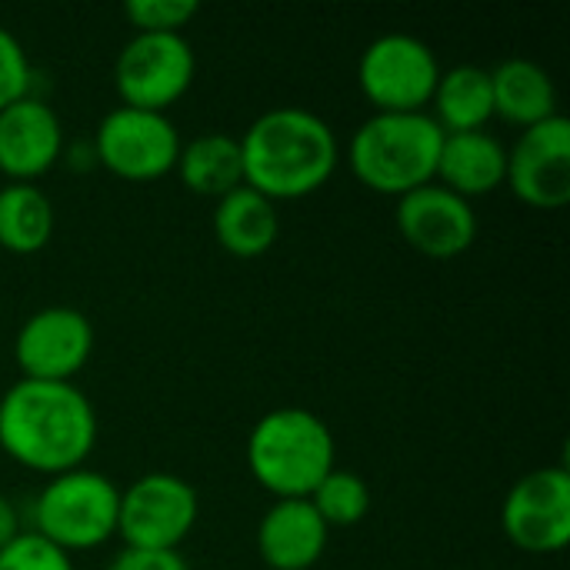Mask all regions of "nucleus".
Here are the masks:
<instances>
[{"mask_svg": "<svg viewBox=\"0 0 570 570\" xmlns=\"http://www.w3.org/2000/svg\"><path fill=\"white\" fill-rule=\"evenodd\" d=\"M63 154V127L53 107L37 97H20L0 110V174L10 184H33Z\"/></svg>", "mask_w": 570, "mask_h": 570, "instance_id": "nucleus-14", "label": "nucleus"}, {"mask_svg": "<svg viewBox=\"0 0 570 570\" xmlns=\"http://www.w3.org/2000/svg\"><path fill=\"white\" fill-rule=\"evenodd\" d=\"M197 73V57L184 33H134L114 63V87L124 107L164 114Z\"/></svg>", "mask_w": 570, "mask_h": 570, "instance_id": "nucleus-7", "label": "nucleus"}, {"mask_svg": "<svg viewBox=\"0 0 570 570\" xmlns=\"http://www.w3.org/2000/svg\"><path fill=\"white\" fill-rule=\"evenodd\" d=\"M331 528L311 508L307 498L274 501L261 518L257 551L271 570H311L327 551Z\"/></svg>", "mask_w": 570, "mask_h": 570, "instance_id": "nucleus-15", "label": "nucleus"}, {"mask_svg": "<svg viewBox=\"0 0 570 570\" xmlns=\"http://www.w3.org/2000/svg\"><path fill=\"white\" fill-rule=\"evenodd\" d=\"M194 0H127L124 13L137 33H180L197 17Z\"/></svg>", "mask_w": 570, "mask_h": 570, "instance_id": "nucleus-23", "label": "nucleus"}, {"mask_svg": "<svg viewBox=\"0 0 570 570\" xmlns=\"http://www.w3.org/2000/svg\"><path fill=\"white\" fill-rule=\"evenodd\" d=\"M94 354V327L77 307H43L30 314L13 341V361L23 381L73 384Z\"/></svg>", "mask_w": 570, "mask_h": 570, "instance_id": "nucleus-11", "label": "nucleus"}, {"mask_svg": "<svg viewBox=\"0 0 570 570\" xmlns=\"http://www.w3.org/2000/svg\"><path fill=\"white\" fill-rule=\"evenodd\" d=\"M53 234V207L37 184L0 187V247L10 254H37Z\"/></svg>", "mask_w": 570, "mask_h": 570, "instance_id": "nucleus-21", "label": "nucleus"}, {"mask_svg": "<svg viewBox=\"0 0 570 570\" xmlns=\"http://www.w3.org/2000/svg\"><path fill=\"white\" fill-rule=\"evenodd\" d=\"M334 434L304 407H277L264 414L247 438V468L254 481L277 501L311 498L334 471Z\"/></svg>", "mask_w": 570, "mask_h": 570, "instance_id": "nucleus-4", "label": "nucleus"}, {"mask_svg": "<svg viewBox=\"0 0 570 570\" xmlns=\"http://www.w3.org/2000/svg\"><path fill=\"white\" fill-rule=\"evenodd\" d=\"M107 570H190L180 551H137L124 548Z\"/></svg>", "mask_w": 570, "mask_h": 570, "instance_id": "nucleus-26", "label": "nucleus"}, {"mask_svg": "<svg viewBox=\"0 0 570 570\" xmlns=\"http://www.w3.org/2000/svg\"><path fill=\"white\" fill-rule=\"evenodd\" d=\"M444 130L428 110L374 114L351 137L347 160L354 177L374 194L404 197L438 177Z\"/></svg>", "mask_w": 570, "mask_h": 570, "instance_id": "nucleus-3", "label": "nucleus"}, {"mask_svg": "<svg viewBox=\"0 0 570 570\" xmlns=\"http://www.w3.org/2000/svg\"><path fill=\"white\" fill-rule=\"evenodd\" d=\"M434 120L444 134H464V130H484V124L494 117V94H491V70L461 63L451 70H441V80L434 87Z\"/></svg>", "mask_w": 570, "mask_h": 570, "instance_id": "nucleus-20", "label": "nucleus"}, {"mask_svg": "<svg viewBox=\"0 0 570 570\" xmlns=\"http://www.w3.org/2000/svg\"><path fill=\"white\" fill-rule=\"evenodd\" d=\"M0 570H73V561L37 531H20L0 551Z\"/></svg>", "mask_w": 570, "mask_h": 570, "instance_id": "nucleus-24", "label": "nucleus"}, {"mask_svg": "<svg viewBox=\"0 0 570 570\" xmlns=\"http://www.w3.org/2000/svg\"><path fill=\"white\" fill-rule=\"evenodd\" d=\"M17 534H20V518H17V511H13V504L0 494V551H3Z\"/></svg>", "mask_w": 570, "mask_h": 570, "instance_id": "nucleus-27", "label": "nucleus"}, {"mask_svg": "<svg viewBox=\"0 0 570 570\" xmlns=\"http://www.w3.org/2000/svg\"><path fill=\"white\" fill-rule=\"evenodd\" d=\"M97 444V414L77 384L17 381L0 397V448L27 471L57 478L83 468Z\"/></svg>", "mask_w": 570, "mask_h": 570, "instance_id": "nucleus-1", "label": "nucleus"}, {"mask_svg": "<svg viewBox=\"0 0 570 570\" xmlns=\"http://www.w3.org/2000/svg\"><path fill=\"white\" fill-rule=\"evenodd\" d=\"M491 94H494V114L521 130L558 117V87L551 73L528 57L501 60L491 70Z\"/></svg>", "mask_w": 570, "mask_h": 570, "instance_id": "nucleus-18", "label": "nucleus"}, {"mask_svg": "<svg viewBox=\"0 0 570 570\" xmlns=\"http://www.w3.org/2000/svg\"><path fill=\"white\" fill-rule=\"evenodd\" d=\"M277 234H281L277 204L247 184L224 194L214 207V237L234 257L250 261L267 254L277 244Z\"/></svg>", "mask_w": 570, "mask_h": 570, "instance_id": "nucleus-17", "label": "nucleus"}, {"mask_svg": "<svg viewBox=\"0 0 570 570\" xmlns=\"http://www.w3.org/2000/svg\"><path fill=\"white\" fill-rule=\"evenodd\" d=\"M504 184L528 207L558 210L570 200V120L551 117L518 134Z\"/></svg>", "mask_w": 570, "mask_h": 570, "instance_id": "nucleus-12", "label": "nucleus"}, {"mask_svg": "<svg viewBox=\"0 0 570 570\" xmlns=\"http://www.w3.org/2000/svg\"><path fill=\"white\" fill-rule=\"evenodd\" d=\"M200 514L197 491L177 474H144L120 491L117 534L137 551H177Z\"/></svg>", "mask_w": 570, "mask_h": 570, "instance_id": "nucleus-8", "label": "nucleus"}, {"mask_svg": "<svg viewBox=\"0 0 570 570\" xmlns=\"http://www.w3.org/2000/svg\"><path fill=\"white\" fill-rule=\"evenodd\" d=\"M441 80L438 53L411 33L377 37L357 63V83L377 114L424 110Z\"/></svg>", "mask_w": 570, "mask_h": 570, "instance_id": "nucleus-6", "label": "nucleus"}, {"mask_svg": "<svg viewBox=\"0 0 570 570\" xmlns=\"http://www.w3.org/2000/svg\"><path fill=\"white\" fill-rule=\"evenodd\" d=\"M397 230L424 257L451 261L478 240V214L471 200L434 180L397 197Z\"/></svg>", "mask_w": 570, "mask_h": 570, "instance_id": "nucleus-13", "label": "nucleus"}, {"mask_svg": "<svg viewBox=\"0 0 570 570\" xmlns=\"http://www.w3.org/2000/svg\"><path fill=\"white\" fill-rule=\"evenodd\" d=\"M508 174V150L488 130H464L444 134L441 157H438V184L454 190L458 197H484L504 184Z\"/></svg>", "mask_w": 570, "mask_h": 570, "instance_id": "nucleus-16", "label": "nucleus"}, {"mask_svg": "<svg viewBox=\"0 0 570 570\" xmlns=\"http://www.w3.org/2000/svg\"><path fill=\"white\" fill-rule=\"evenodd\" d=\"M30 60L20 40L0 27V110L30 94Z\"/></svg>", "mask_w": 570, "mask_h": 570, "instance_id": "nucleus-25", "label": "nucleus"}, {"mask_svg": "<svg viewBox=\"0 0 570 570\" xmlns=\"http://www.w3.org/2000/svg\"><path fill=\"white\" fill-rule=\"evenodd\" d=\"M501 528L508 541L528 554H558L570 541L568 468H538L524 474L504 498Z\"/></svg>", "mask_w": 570, "mask_h": 570, "instance_id": "nucleus-10", "label": "nucleus"}, {"mask_svg": "<svg viewBox=\"0 0 570 570\" xmlns=\"http://www.w3.org/2000/svg\"><path fill=\"white\" fill-rule=\"evenodd\" d=\"M244 184L277 200L321 190L337 170L341 147L331 124L304 107H274L240 137Z\"/></svg>", "mask_w": 570, "mask_h": 570, "instance_id": "nucleus-2", "label": "nucleus"}, {"mask_svg": "<svg viewBox=\"0 0 570 570\" xmlns=\"http://www.w3.org/2000/svg\"><path fill=\"white\" fill-rule=\"evenodd\" d=\"M327 528H354L371 511V488L354 471H331L307 498Z\"/></svg>", "mask_w": 570, "mask_h": 570, "instance_id": "nucleus-22", "label": "nucleus"}, {"mask_svg": "<svg viewBox=\"0 0 570 570\" xmlns=\"http://www.w3.org/2000/svg\"><path fill=\"white\" fill-rule=\"evenodd\" d=\"M187 190L200 197L220 200L224 194L244 187V157H240V137L207 130L194 137L190 144H180V157L174 167Z\"/></svg>", "mask_w": 570, "mask_h": 570, "instance_id": "nucleus-19", "label": "nucleus"}, {"mask_svg": "<svg viewBox=\"0 0 570 570\" xmlns=\"http://www.w3.org/2000/svg\"><path fill=\"white\" fill-rule=\"evenodd\" d=\"M120 491L87 468H73L43 484L33 504V531L60 551H94L117 534Z\"/></svg>", "mask_w": 570, "mask_h": 570, "instance_id": "nucleus-5", "label": "nucleus"}, {"mask_svg": "<svg viewBox=\"0 0 570 570\" xmlns=\"http://www.w3.org/2000/svg\"><path fill=\"white\" fill-rule=\"evenodd\" d=\"M94 154L120 180H157L177 167L180 134L167 114L114 107L94 134Z\"/></svg>", "mask_w": 570, "mask_h": 570, "instance_id": "nucleus-9", "label": "nucleus"}]
</instances>
